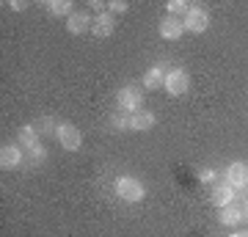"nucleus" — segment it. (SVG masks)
<instances>
[{
	"label": "nucleus",
	"instance_id": "obj_1",
	"mask_svg": "<svg viewBox=\"0 0 248 237\" xmlns=\"http://www.w3.org/2000/svg\"><path fill=\"white\" fill-rule=\"evenodd\" d=\"M116 196H119L122 202L138 204V202H143V196H146V188H143V182L138 179V176L124 174V176H119V179H116Z\"/></svg>",
	"mask_w": 248,
	"mask_h": 237
},
{
	"label": "nucleus",
	"instance_id": "obj_2",
	"mask_svg": "<svg viewBox=\"0 0 248 237\" xmlns=\"http://www.w3.org/2000/svg\"><path fill=\"white\" fill-rule=\"evenodd\" d=\"M141 105H143V91L138 86H122L116 91V111L135 113V111H141Z\"/></svg>",
	"mask_w": 248,
	"mask_h": 237
},
{
	"label": "nucleus",
	"instance_id": "obj_3",
	"mask_svg": "<svg viewBox=\"0 0 248 237\" xmlns=\"http://www.w3.org/2000/svg\"><path fill=\"white\" fill-rule=\"evenodd\" d=\"M163 88H166V94H171V97H182V94L190 91V75H187L182 66H174V69L166 72Z\"/></svg>",
	"mask_w": 248,
	"mask_h": 237
},
{
	"label": "nucleus",
	"instance_id": "obj_4",
	"mask_svg": "<svg viewBox=\"0 0 248 237\" xmlns=\"http://www.w3.org/2000/svg\"><path fill=\"white\" fill-rule=\"evenodd\" d=\"M55 141L61 143V149H66V152H78L80 146H83V132H80L72 122H58V130H55Z\"/></svg>",
	"mask_w": 248,
	"mask_h": 237
},
{
	"label": "nucleus",
	"instance_id": "obj_5",
	"mask_svg": "<svg viewBox=\"0 0 248 237\" xmlns=\"http://www.w3.org/2000/svg\"><path fill=\"white\" fill-rule=\"evenodd\" d=\"M182 25H185L187 33H204L210 28V14L202 6H190V11L182 17Z\"/></svg>",
	"mask_w": 248,
	"mask_h": 237
},
{
	"label": "nucleus",
	"instance_id": "obj_6",
	"mask_svg": "<svg viewBox=\"0 0 248 237\" xmlns=\"http://www.w3.org/2000/svg\"><path fill=\"white\" fill-rule=\"evenodd\" d=\"M223 182L232 185L234 190H246L248 188V166L243 160H234L226 166V174H223Z\"/></svg>",
	"mask_w": 248,
	"mask_h": 237
},
{
	"label": "nucleus",
	"instance_id": "obj_7",
	"mask_svg": "<svg viewBox=\"0 0 248 237\" xmlns=\"http://www.w3.org/2000/svg\"><path fill=\"white\" fill-rule=\"evenodd\" d=\"M113 31H116V17L110 11L97 14V17L91 19V36H94V39H108Z\"/></svg>",
	"mask_w": 248,
	"mask_h": 237
},
{
	"label": "nucleus",
	"instance_id": "obj_8",
	"mask_svg": "<svg viewBox=\"0 0 248 237\" xmlns=\"http://www.w3.org/2000/svg\"><path fill=\"white\" fill-rule=\"evenodd\" d=\"M91 14L89 11H75L72 17H66V31L72 36H83V33H91Z\"/></svg>",
	"mask_w": 248,
	"mask_h": 237
},
{
	"label": "nucleus",
	"instance_id": "obj_9",
	"mask_svg": "<svg viewBox=\"0 0 248 237\" xmlns=\"http://www.w3.org/2000/svg\"><path fill=\"white\" fill-rule=\"evenodd\" d=\"M182 33H185V25H182L179 17H163L160 19V39L177 42V39H182Z\"/></svg>",
	"mask_w": 248,
	"mask_h": 237
},
{
	"label": "nucleus",
	"instance_id": "obj_10",
	"mask_svg": "<svg viewBox=\"0 0 248 237\" xmlns=\"http://www.w3.org/2000/svg\"><path fill=\"white\" fill-rule=\"evenodd\" d=\"M22 160H25V149L17 146V143H9V146L0 149V166L3 168H19Z\"/></svg>",
	"mask_w": 248,
	"mask_h": 237
},
{
	"label": "nucleus",
	"instance_id": "obj_11",
	"mask_svg": "<svg viewBox=\"0 0 248 237\" xmlns=\"http://www.w3.org/2000/svg\"><path fill=\"white\" fill-rule=\"evenodd\" d=\"M166 66L163 63H155V66H149V69L143 72V78H141V83H143V88L146 91H157L163 83H166Z\"/></svg>",
	"mask_w": 248,
	"mask_h": 237
},
{
	"label": "nucleus",
	"instance_id": "obj_12",
	"mask_svg": "<svg viewBox=\"0 0 248 237\" xmlns=\"http://www.w3.org/2000/svg\"><path fill=\"white\" fill-rule=\"evenodd\" d=\"M234 196H237V190H234L232 185H226L223 179H221V182H215V188H213V204L218 207V210L234 204Z\"/></svg>",
	"mask_w": 248,
	"mask_h": 237
},
{
	"label": "nucleus",
	"instance_id": "obj_13",
	"mask_svg": "<svg viewBox=\"0 0 248 237\" xmlns=\"http://www.w3.org/2000/svg\"><path fill=\"white\" fill-rule=\"evenodd\" d=\"M155 124H157V116L152 113V111H146V108H141V111H135V113H133L130 130H133V132H146V130H152Z\"/></svg>",
	"mask_w": 248,
	"mask_h": 237
},
{
	"label": "nucleus",
	"instance_id": "obj_14",
	"mask_svg": "<svg viewBox=\"0 0 248 237\" xmlns=\"http://www.w3.org/2000/svg\"><path fill=\"white\" fill-rule=\"evenodd\" d=\"M218 221H221V226H229V229H234V226H240V223L246 221V215H243V210H240V207H234V204H229V207H223V210H221V215H218Z\"/></svg>",
	"mask_w": 248,
	"mask_h": 237
},
{
	"label": "nucleus",
	"instance_id": "obj_15",
	"mask_svg": "<svg viewBox=\"0 0 248 237\" xmlns=\"http://www.w3.org/2000/svg\"><path fill=\"white\" fill-rule=\"evenodd\" d=\"M36 143H39V130H36L33 124H25V127L17 132V146H22V149H33Z\"/></svg>",
	"mask_w": 248,
	"mask_h": 237
},
{
	"label": "nucleus",
	"instance_id": "obj_16",
	"mask_svg": "<svg viewBox=\"0 0 248 237\" xmlns=\"http://www.w3.org/2000/svg\"><path fill=\"white\" fill-rule=\"evenodd\" d=\"M130 122H133V113H124V111H116V113L108 119L110 130H116V132H127L130 130Z\"/></svg>",
	"mask_w": 248,
	"mask_h": 237
},
{
	"label": "nucleus",
	"instance_id": "obj_17",
	"mask_svg": "<svg viewBox=\"0 0 248 237\" xmlns=\"http://www.w3.org/2000/svg\"><path fill=\"white\" fill-rule=\"evenodd\" d=\"M47 11L55 14V17H72V14H75L69 0H50V3H47Z\"/></svg>",
	"mask_w": 248,
	"mask_h": 237
},
{
	"label": "nucleus",
	"instance_id": "obj_18",
	"mask_svg": "<svg viewBox=\"0 0 248 237\" xmlns=\"http://www.w3.org/2000/svg\"><path fill=\"white\" fill-rule=\"evenodd\" d=\"M166 9H169V14H182V17H185L187 11H190V3H187V0H169Z\"/></svg>",
	"mask_w": 248,
	"mask_h": 237
},
{
	"label": "nucleus",
	"instance_id": "obj_19",
	"mask_svg": "<svg viewBox=\"0 0 248 237\" xmlns=\"http://www.w3.org/2000/svg\"><path fill=\"white\" fill-rule=\"evenodd\" d=\"M130 9V3H127V0H110V3H108V11H110V14H124V11Z\"/></svg>",
	"mask_w": 248,
	"mask_h": 237
},
{
	"label": "nucleus",
	"instance_id": "obj_20",
	"mask_svg": "<svg viewBox=\"0 0 248 237\" xmlns=\"http://www.w3.org/2000/svg\"><path fill=\"white\" fill-rule=\"evenodd\" d=\"M28 155H31V160H33V163H42V160L47 158V152H45V146H42V143H36L33 149H28Z\"/></svg>",
	"mask_w": 248,
	"mask_h": 237
},
{
	"label": "nucleus",
	"instance_id": "obj_21",
	"mask_svg": "<svg viewBox=\"0 0 248 237\" xmlns=\"http://www.w3.org/2000/svg\"><path fill=\"white\" fill-rule=\"evenodd\" d=\"M215 171L213 168H202V171H199V179H202V182H215Z\"/></svg>",
	"mask_w": 248,
	"mask_h": 237
},
{
	"label": "nucleus",
	"instance_id": "obj_22",
	"mask_svg": "<svg viewBox=\"0 0 248 237\" xmlns=\"http://www.w3.org/2000/svg\"><path fill=\"white\" fill-rule=\"evenodd\" d=\"M9 6H11L14 11H22V9H25V3H22V0H11Z\"/></svg>",
	"mask_w": 248,
	"mask_h": 237
},
{
	"label": "nucleus",
	"instance_id": "obj_23",
	"mask_svg": "<svg viewBox=\"0 0 248 237\" xmlns=\"http://www.w3.org/2000/svg\"><path fill=\"white\" fill-rule=\"evenodd\" d=\"M232 237H248V229H237V232H234Z\"/></svg>",
	"mask_w": 248,
	"mask_h": 237
},
{
	"label": "nucleus",
	"instance_id": "obj_24",
	"mask_svg": "<svg viewBox=\"0 0 248 237\" xmlns=\"http://www.w3.org/2000/svg\"><path fill=\"white\" fill-rule=\"evenodd\" d=\"M243 215H246V221H248V202H246V207H243Z\"/></svg>",
	"mask_w": 248,
	"mask_h": 237
}]
</instances>
